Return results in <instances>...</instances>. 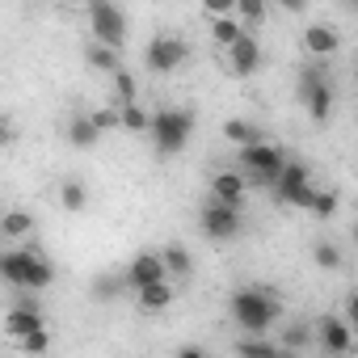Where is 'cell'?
<instances>
[{
  "label": "cell",
  "mask_w": 358,
  "mask_h": 358,
  "mask_svg": "<svg viewBox=\"0 0 358 358\" xmlns=\"http://www.w3.org/2000/svg\"><path fill=\"white\" fill-rule=\"evenodd\" d=\"M0 282H9L17 295H34V291H47L55 282V266L34 253L30 245H9V249H0Z\"/></svg>",
  "instance_id": "obj_1"
},
{
  "label": "cell",
  "mask_w": 358,
  "mask_h": 358,
  "mask_svg": "<svg viewBox=\"0 0 358 358\" xmlns=\"http://www.w3.org/2000/svg\"><path fill=\"white\" fill-rule=\"evenodd\" d=\"M282 316V303L270 287H241L232 295V320L245 329V337H266V329Z\"/></svg>",
  "instance_id": "obj_2"
},
{
  "label": "cell",
  "mask_w": 358,
  "mask_h": 358,
  "mask_svg": "<svg viewBox=\"0 0 358 358\" xmlns=\"http://www.w3.org/2000/svg\"><path fill=\"white\" fill-rule=\"evenodd\" d=\"M194 127H199L194 110H177V106H164V110H156V114L148 118V135H152V148H156V156H177V152H182V148L190 143Z\"/></svg>",
  "instance_id": "obj_3"
},
{
  "label": "cell",
  "mask_w": 358,
  "mask_h": 358,
  "mask_svg": "<svg viewBox=\"0 0 358 358\" xmlns=\"http://www.w3.org/2000/svg\"><path fill=\"white\" fill-rule=\"evenodd\" d=\"M127 30H131V17L118 9V5H110V0H93L89 5V43H97V47H110V51H118L122 55V47H127Z\"/></svg>",
  "instance_id": "obj_4"
},
{
  "label": "cell",
  "mask_w": 358,
  "mask_h": 358,
  "mask_svg": "<svg viewBox=\"0 0 358 358\" xmlns=\"http://www.w3.org/2000/svg\"><path fill=\"white\" fill-rule=\"evenodd\" d=\"M299 97H303V106H308L312 122H329V118H333L337 89H333V80H329L324 64H312V68H303V72H299Z\"/></svg>",
  "instance_id": "obj_5"
},
{
  "label": "cell",
  "mask_w": 358,
  "mask_h": 358,
  "mask_svg": "<svg viewBox=\"0 0 358 358\" xmlns=\"http://www.w3.org/2000/svg\"><path fill=\"white\" fill-rule=\"evenodd\" d=\"M236 160H241V169L253 177L257 186H274V182H278V173H282V164H287L282 148H274V143H253V148H241V152H236Z\"/></svg>",
  "instance_id": "obj_6"
},
{
  "label": "cell",
  "mask_w": 358,
  "mask_h": 358,
  "mask_svg": "<svg viewBox=\"0 0 358 358\" xmlns=\"http://www.w3.org/2000/svg\"><path fill=\"white\" fill-rule=\"evenodd\" d=\"M186 59H190V47H186V38H177V34H156V38L143 47V64H148V72H156V76L177 72Z\"/></svg>",
  "instance_id": "obj_7"
},
{
  "label": "cell",
  "mask_w": 358,
  "mask_h": 358,
  "mask_svg": "<svg viewBox=\"0 0 358 358\" xmlns=\"http://www.w3.org/2000/svg\"><path fill=\"white\" fill-rule=\"evenodd\" d=\"M274 194H278V203L308 211V203H312V177H308V164L287 160L282 173H278V182H274Z\"/></svg>",
  "instance_id": "obj_8"
},
{
  "label": "cell",
  "mask_w": 358,
  "mask_h": 358,
  "mask_svg": "<svg viewBox=\"0 0 358 358\" xmlns=\"http://www.w3.org/2000/svg\"><path fill=\"white\" fill-rule=\"evenodd\" d=\"M312 337L320 341V354H329V358H350L354 354V329L341 316H333V312H324L312 324Z\"/></svg>",
  "instance_id": "obj_9"
},
{
  "label": "cell",
  "mask_w": 358,
  "mask_h": 358,
  "mask_svg": "<svg viewBox=\"0 0 358 358\" xmlns=\"http://www.w3.org/2000/svg\"><path fill=\"white\" fill-rule=\"evenodd\" d=\"M199 224H203V236H211V241H236L245 220H241V211H236V207L207 203V207H203V215H199Z\"/></svg>",
  "instance_id": "obj_10"
},
{
  "label": "cell",
  "mask_w": 358,
  "mask_h": 358,
  "mask_svg": "<svg viewBox=\"0 0 358 358\" xmlns=\"http://www.w3.org/2000/svg\"><path fill=\"white\" fill-rule=\"evenodd\" d=\"M262 59H266V51H262L257 34H245V38H236V43L228 47V72H232V76H253V72H262Z\"/></svg>",
  "instance_id": "obj_11"
},
{
  "label": "cell",
  "mask_w": 358,
  "mask_h": 358,
  "mask_svg": "<svg viewBox=\"0 0 358 358\" xmlns=\"http://www.w3.org/2000/svg\"><path fill=\"white\" fill-rule=\"evenodd\" d=\"M245 194H249V182H245V173L236 169H224L211 177V203H224V207H245Z\"/></svg>",
  "instance_id": "obj_12"
},
{
  "label": "cell",
  "mask_w": 358,
  "mask_h": 358,
  "mask_svg": "<svg viewBox=\"0 0 358 358\" xmlns=\"http://www.w3.org/2000/svg\"><path fill=\"white\" fill-rule=\"evenodd\" d=\"M169 274H164V266H160V253H139L127 270H122V287H131V291H143V287H152V282H164Z\"/></svg>",
  "instance_id": "obj_13"
},
{
  "label": "cell",
  "mask_w": 358,
  "mask_h": 358,
  "mask_svg": "<svg viewBox=\"0 0 358 358\" xmlns=\"http://www.w3.org/2000/svg\"><path fill=\"white\" fill-rule=\"evenodd\" d=\"M5 337H13V341H22V337H30V333H38V329H47V316H43V308H22V303H13L9 312H5Z\"/></svg>",
  "instance_id": "obj_14"
},
{
  "label": "cell",
  "mask_w": 358,
  "mask_h": 358,
  "mask_svg": "<svg viewBox=\"0 0 358 358\" xmlns=\"http://www.w3.org/2000/svg\"><path fill=\"white\" fill-rule=\"evenodd\" d=\"M303 47H308V55H316V59L324 64L329 55H337L341 34H337L333 26H308V30H303Z\"/></svg>",
  "instance_id": "obj_15"
},
{
  "label": "cell",
  "mask_w": 358,
  "mask_h": 358,
  "mask_svg": "<svg viewBox=\"0 0 358 358\" xmlns=\"http://www.w3.org/2000/svg\"><path fill=\"white\" fill-rule=\"evenodd\" d=\"M30 232H34V215H30V211L13 207V211H5V215H0V236H5L9 245H22Z\"/></svg>",
  "instance_id": "obj_16"
},
{
  "label": "cell",
  "mask_w": 358,
  "mask_h": 358,
  "mask_svg": "<svg viewBox=\"0 0 358 358\" xmlns=\"http://www.w3.org/2000/svg\"><path fill=\"white\" fill-rule=\"evenodd\" d=\"M224 139L236 143V148H253V143H266V131L253 127V122H245V118H228L224 122Z\"/></svg>",
  "instance_id": "obj_17"
},
{
  "label": "cell",
  "mask_w": 358,
  "mask_h": 358,
  "mask_svg": "<svg viewBox=\"0 0 358 358\" xmlns=\"http://www.w3.org/2000/svg\"><path fill=\"white\" fill-rule=\"evenodd\" d=\"M85 64H89L93 72H106V76H114V72L122 68V55H118V51H110V47L85 43Z\"/></svg>",
  "instance_id": "obj_18"
},
{
  "label": "cell",
  "mask_w": 358,
  "mask_h": 358,
  "mask_svg": "<svg viewBox=\"0 0 358 358\" xmlns=\"http://www.w3.org/2000/svg\"><path fill=\"white\" fill-rule=\"evenodd\" d=\"M135 299H139L143 312H164V308L173 303V282H169V278H164V282H152V287L135 291Z\"/></svg>",
  "instance_id": "obj_19"
},
{
  "label": "cell",
  "mask_w": 358,
  "mask_h": 358,
  "mask_svg": "<svg viewBox=\"0 0 358 358\" xmlns=\"http://www.w3.org/2000/svg\"><path fill=\"white\" fill-rule=\"evenodd\" d=\"M160 266H164V274H173V278H190V270H194V257H190L182 245H169V249L160 253Z\"/></svg>",
  "instance_id": "obj_20"
},
{
  "label": "cell",
  "mask_w": 358,
  "mask_h": 358,
  "mask_svg": "<svg viewBox=\"0 0 358 358\" xmlns=\"http://www.w3.org/2000/svg\"><path fill=\"white\" fill-rule=\"evenodd\" d=\"M59 207H64V211H72V215H80V211L89 207V186H85V182H76V177H68V182L59 186Z\"/></svg>",
  "instance_id": "obj_21"
},
{
  "label": "cell",
  "mask_w": 358,
  "mask_h": 358,
  "mask_svg": "<svg viewBox=\"0 0 358 358\" xmlns=\"http://www.w3.org/2000/svg\"><path fill=\"white\" fill-rule=\"evenodd\" d=\"M232 17L241 22V30H245V34H253V30L266 22V0H236Z\"/></svg>",
  "instance_id": "obj_22"
},
{
  "label": "cell",
  "mask_w": 358,
  "mask_h": 358,
  "mask_svg": "<svg viewBox=\"0 0 358 358\" xmlns=\"http://www.w3.org/2000/svg\"><path fill=\"white\" fill-rule=\"evenodd\" d=\"M97 139H101V131L89 122V114H76V118L68 122V143H72V148H80V152H85V148H93Z\"/></svg>",
  "instance_id": "obj_23"
},
{
  "label": "cell",
  "mask_w": 358,
  "mask_h": 358,
  "mask_svg": "<svg viewBox=\"0 0 358 358\" xmlns=\"http://www.w3.org/2000/svg\"><path fill=\"white\" fill-rule=\"evenodd\" d=\"M148 110L139 106V101H131V106H118V127L122 131H131V135H148Z\"/></svg>",
  "instance_id": "obj_24"
},
{
  "label": "cell",
  "mask_w": 358,
  "mask_h": 358,
  "mask_svg": "<svg viewBox=\"0 0 358 358\" xmlns=\"http://www.w3.org/2000/svg\"><path fill=\"white\" fill-rule=\"evenodd\" d=\"M337 207H341V190H312V203H308V211L316 215V220H333L337 215Z\"/></svg>",
  "instance_id": "obj_25"
},
{
  "label": "cell",
  "mask_w": 358,
  "mask_h": 358,
  "mask_svg": "<svg viewBox=\"0 0 358 358\" xmlns=\"http://www.w3.org/2000/svg\"><path fill=\"white\" fill-rule=\"evenodd\" d=\"M236 358H278V345L266 337H241L236 341Z\"/></svg>",
  "instance_id": "obj_26"
},
{
  "label": "cell",
  "mask_w": 358,
  "mask_h": 358,
  "mask_svg": "<svg viewBox=\"0 0 358 358\" xmlns=\"http://www.w3.org/2000/svg\"><path fill=\"white\" fill-rule=\"evenodd\" d=\"M211 38L228 51L236 38H245V30H241V22H236V17H220V22H211Z\"/></svg>",
  "instance_id": "obj_27"
},
{
  "label": "cell",
  "mask_w": 358,
  "mask_h": 358,
  "mask_svg": "<svg viewBox=\"0 0 358 358\" xmlns=\"http://www.w3.org/2000/svg\"><path fill=\"white\" fill-rule=\"evenodd\" d=\"M110 80H114V97H118L114 106H131V101L139 97V89H135V76H131L127 68H118V72H114Z\"/></svg>",
  "instance_id": "obj_28"
},
{
  "label": "cell",
  "mask_w": 358,
  "mask_h": 358,
  "mask_svg": "<svg viewBox=\"0 0 358 358\" xmlns=\"http://www.w3.org/2000/svg\"><path fill=\"white\" fill-rule=\"evenodd\" d=\"M312 257H316V266H320V270H341V249H337L333 241H316Z\"/></svg>",
  "instance_id": "obj_29"
},
{
  "label": "cell",
  "mask_w": 358,
  "mask_h": 358,
  "mask_svg": "<svg viewBox=\"0 0 358 358\" xmlns=\"http://www.w3.org/2000/svg\"><path fill=\"white\" fill-rule=\"evenodd\" d=\"M308 341H312V324H299V320H295V324L282 329V350H295V354H299Z\"/></svg>",
  "instance_id": "obj_30"
},
{
  "label": "cell",
  "mask_w": 358,
  "mask_h": 358,
  "mask_svg": "<svg viewBox=\"0 0 358 358\" xmlns=\"http://www.w3.org/2000/svg\"><path fill=\"white\" fill-rule=\"evenodd\" d=\"M118 291H122V270H118V274H101V278L93 282V295H97V299H114Z\"/></svg>",
  "instance_id": "obj_31"
},
{
  "label": "cell",
  "mask_w": 358,
  "mask_h": 358,
  "mask_svg": "<svg viewBox=\"0 0 358 358\" xmlns=\"http://www.w3.org/2000/svg\"><path fill=\"white\" fill-rule=\"evenodd\" d=\"M17 345H22V354H47V350H51V329H38V333L22 337Z\"/></svg>",
  "instance_id": "obj_32"
},
{
  "label": "cell",
  "mask_w": 358,
  "mask_h": 358,
  "mask_svg": "<svg viewBox=\"0 0 358 358\" xmlns=\"http://www.w3.org/2000/svg\"><path fill=\"white\" fill-rule=\"evenodd\" d=\"M89 122H93L97 131H118V106H106V110H93V114H89Z\"/></svg>",
  "instance_id": "obj_33"
},
{
  "label": "cell",
  "mask_w": 358,
  "mask_h": 358,
  "mask_svg": "<svg viewBox=\"0 0 358 358\" xmlns=\"http://www.w3.org/2000/svg\"><path fill=\"white\" fill-rule=\"evenodd\" d=\"M232 9H236V0H207V17H211V22L232 17Z\"/></svg>",
  "instance_id": "obj_34"
},
{
  "label": "cell",
  "mask_w": 358,
  "mask_h": 358,
  "mask_svg": "<svg viewBox=\"0 0 358 358\" xmlns=\"http://www.w3.org/2000/svg\"><path fill=\"white\" fill-rule=\"evenodd\" d=\"M13 139H17V127H13L9 118H0V148H9Z\"/></svg>",
  "instance_id": "obj_35"
},
{
  "label": "cell",
  "mask_w": 358,
  "mask_h": 358,
  "mask_svg": "<svg viewBox=\"0 0 358 358\" xmlns=\"http://www.w3.org/2000/svg\"><path fill=\"white\" fill-rule=\"evenodd\" d=\"M173 358H211V354H207L203 345H182V350L173 354Z\"/></svg>",
  "instance_id": "obj_36"
},
{
  "label": "cell",
  "mask_w": 358,
  "mask_h": 358,
  "mask_svg": "<svg viewBox=\"0 0 358 358\" xmlns=\"http://www.w3.org/2000/svg\"><path fill=\"white\" fill-rule=\"evenodd\" d=\"M278 358H299V354H295V350H282V345H278Z\"/></svg>",
  "instance_id": "obj_37"
},
{
  "label": "cell",
  "mask_w": 358,
  "mask_h": 358,
  "mask_svg": "<svg viewBox=\"0 0 358 358\" xmlns=\"http://www.w3.org/2000/svg\"><path fill=\"white\" fill-rule=\"evenodd\" d=\"M0 215H5V211H0Z\"/></svg>",
  "instance_id": "obj_38"
}]
</instances>
